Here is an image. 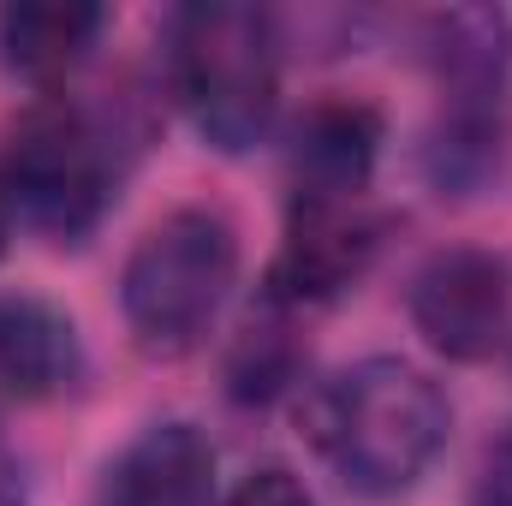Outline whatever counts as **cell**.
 <instances>
[{"instance_id": "5", "label": "cell", "mask_w": 512, "mask_h": 506, "mask_svg": "<svg viewBox=\"0 0 512 506\" xmlns=\"http://www.w3.org/2000/svg\"><path fill=\"white\" fill-rule=\"evenodd\" d=\"M387 245V215L376 197H292L280 251L262 274L268 310H316L346 298Z\"/></svg>"}, {"instance_id": "9", "label": "cell", "mask_w": 512, "mask_h": 506, "mask_svg": "<svg viewBox=\"0 0 512 506\" xmlns=\"http://www.w3.org/2000/svg\"><path fill=\"white\" fill-rule=\"evenodd\" d=\"M84 381V340L78 322L36 298V292H0V399L42 405Z\"/></svg>"}, {"instance_id": "2", "label": "cell", "mask_w": 512, "mask_h": 506, "mask_svg": "<svg viewBox=\"0 0 512 506\" xmlns=\"http://www.w3.org/2000/svg\"><path fill=\"white\" fill-rule=\"evenodd\" d=\"M167 90L209 149H256L280 114V18L245 0L179 6L167 18Z\"/></svg>"}, {"instance_id": "15", "label": "cell", "mask_w": 512, "mask_h": 506, "mask_svg": "<svg viewBox=\"0 0 512 506\" xmlns=\"http://www.w3.org/2000/svg\"><path fill=\"white\" fill-rule=\"evenodd\" d=\"M471 506H512V423L483 447V459H477Z\"/></svg>"}, {"instance_id": "16", "label": "cell", "mask_w": 512, "mask_h": 506, "mask_svg": "<svg viewBox=\"0 0 512 506\" xmlns=\"http://www.w3.org/2000/svg\"><path fill=\"white\" fill-rule=\"evenodd\" d=\"M0 506H24V465L6 441H0Z\"/></svg>"}, {"instance_id": "14", "label": "cell", "mask_w": 512, "mask_h": 506, "mask_svg": "<svg viewBox=\"0 0 512 506\" xmlns=\"http://www.w3.org/2000/svg\"><path fill=\"white\" fill-rule=\"evenodd\" d=\"M221 506H316V495H310L304 477H292L286 465H262V471H251Z\"/></svg>"}, {"instance_id": "8", "label": "cell", "mask_w": 512, "mask_h": 506, "mask_svg": "<svg viewBox=\"0 0 512 506\" xmlns=\"http://www.w3.org/2000/svg\"><path fill=\"white\" fill-rule=\"evenodd\" d=\"M382 161V114L352 96L310 102L286 137L292 197H370Z\"/></svg>"}, {"instance_id": "1", "label": "cell", "mask_w": 512, "mask_h": 506, "mask_svg": "<svg viewBox=\"0 0 512 506\" xmlns=\"http://www.w3.org/2000/svg\"><path fill=\"white\" fill-rule=\"evenodd\" d=\"M304 423H310L316 453L352 495L393 501L417 489V477L447 447L453 405L417 364L364 358L310 393Z\"/></svg>"}, {"instance_id": "10", "label": "cell", "mask_w": 512, "mask_h": 506, "mask_svg": "<svg viewBox=\"0 0 512 506\" xmlns=\"http://www.w3.org/2000/svg\"><path fill=\"white\" fill-rule=\"evenodd\" d=\"M423 66L441 102L512 96V18L501 6H447L417 24Z\"/></svg>"}, {"instance_id": "11", "label": "cell", "mask_w": 512, "mask_h": 506, "mask_svg": "<svg viewBox=\"0 0 512 506\" xmlns=\"http://www.w3.org/2000/svg\"><path fill=\"white\" fill-rule=\"evenodd\" d=\"M102 30H108V12L90 0H18L0 12V60L24 84L60 96V84L102 42Z\"/></svg>"}, {"instance_id": "3", "label": "cell", "mask_w": 512, "mask_h": 506, "mask_svg": "<svg viewBox=\"0 0 512 506\" xmlns=\"http://www.w3.org/2000/svg\"><path fill=\"white\" fill-rule=\"evenodd\" d=\"M12 215L54 245H84L126 173V126L108 108L42 96L0 155Z\"/></svg>"}, {"instance_id": "17", "label": "cell", "mask_w": 512, "mask_h": 506, "mask_svg": "<svg viewBox=\"0 0 512 506\" xmlns=\"http://www.w3.org/2000/svg\"><path fill=\"white\" fill-rule=\"evenodd\" d=\"M12 197H6V173H0V256H6V245H12Z\"/></svg>"}, {"instance_id": "7", "label": "cell", "mask_w": 512, "mask_h": 506, "mask_svg": "<svg viewBox=\"0 0 512 506\" xmlns=\"http://www.w3.org/2000/svg\"><path fill=\"white\" fill-rule=\"evenodd\" d=\"M96 506H221L215 441L185 417L149 423L108 459L96 483Z\"/></svg>"}, {"instance_id": "6", "label": "cell", "mask_w": 512, "mask_h": 506, "mask_svg": "<svg viewBox=\"0 0 512 506\" xmlns=\"http://www.w3.org/2000/svg\"><path fill=\"white\" fill-rule=\"evenodd\" d=\"M411 328L447 364H489L512 334V274L495 251L453 245L435 251L405 292Z\"/></svg>"}, {"instance_id": "4", "label": "cell", "mask_w": 512, "mask_h": 506, "mask_svg": "<svg viewBox=\"0 0 512 506\" xmlns=\"http://www.w3.org/2000/svg\"><path fill=\"white\" fill-rule=\"evenodd\" d=\"M239 280V233L221 209H173L155 221L120 274V310L143 352L185 358L221 322Z\"/></svg>"}, {"instance_id": "12", "label": "cell", "mask_w": 512, "mask_h": 506, "mask_svg": "<svg viewBox=\"0 0 512 506\" xmlns=\"http://www.w3.org/2000/svg\"><path fill=\"white\" fill-rule=\"evenodd\" d=\"M512 137V96L495 102H441L429 143H423V173L441 197H471L483 191L501 161H507Z\"/></svg>"}, {"instance_id": "13", "label": "cell", "mask_w": 512, "mask_h": 506, "mask_svg": "<svg viewBox=\"0 0 512 506\" xmlns=\"http://www.w3.org/2000/svg\"><path fill=\"white\" fill-rule=\"evenodd\" d=\"M292 376H298V346L286 340V328H251V334L239 340L233 364H227V387H233V399H245V405L280 399L286 387H298Z\"/></svg>"}]
</instances>
